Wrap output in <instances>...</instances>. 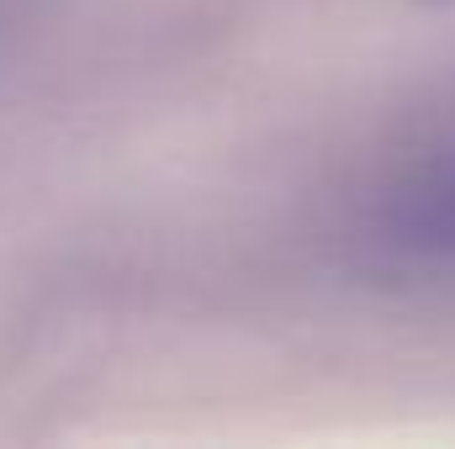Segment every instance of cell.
<instances>
[{
	"label": "cell",
	"instance_id": "cell-2",
	"mask_svg": "<svg viewBox=\"0 0 455 449\" xmlns=\"http://www.w3.org/2000/svg\"><path fill=\"white\" fill-rule=\"evenodd\" d=\"M424 5H455V0H424Z\"/></svg>",
	"mask_w": 455,
	"mask_h": 449
},
{
	"label": "cell",
	"instance_id": "cell-1",
	"mask_svg": "<svg viewBox=\"0 0 455 449\" xmlns=\"http://www.w3.org/2000/svg\"><path fill=\"white\" fill-rule=\"evenodd\" d=\"M349 243L387 275H455V112L397 143L355 196Z\"/></svg>",
	"mask_w": 455,
	"mask_h": 449
}]
</instances>
